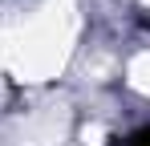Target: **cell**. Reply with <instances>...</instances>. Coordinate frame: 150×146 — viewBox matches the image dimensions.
<instances>
[{
	"label": "cell",
	"instance_id": "cell-1",
	"mask_svg": "<svg viewBox=\"0 0 150 146\" xmlns=\"http://www.w3.org/2000/svg\"><path fill=\"white\" fill-rule=\"evenodd\" d=\"M118 146H150V126H142V130H134L130 138H122Z\"/></svg>",
	"mask_w": 150,
	"mask_h": 146
}]
</instances>
